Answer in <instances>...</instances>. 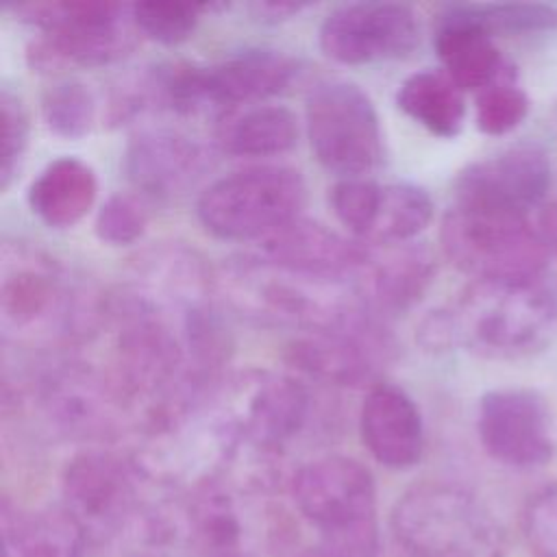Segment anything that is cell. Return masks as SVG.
<instances>
[{"label": "cell", "instance_id": "obj_25", "mask_svg": "<svg viewBox=\"0 0 557 557\" xmlns=\"http://www.w3.org/2000/svg\"><path fill=\"white\" fill-rule=\"evenodd\" d=\"M98 191L96 172L78 157L50 161L28 187L30 211L52 228L78 224L91 209Z\"/></svg>", "mask_w": 557, "mask_h": 557}, {"label": "cell", "instance_id": "obj_35", "mask_svg": "<svg viewBox=\"0 0 557 557\" xmlns=\"http://www.w3.org/2000/svg\"><path fill=\"white\" fill-rule=\"evenodd\" d=\"M0 120H2V148H0V185L7 189L17 176L26 144H28V115L22 98L2 87L0 91Z\"/></svg>", "mask_w": 557, "mask_h": 557}, {"label": "cell", "instance_id": "obj_6", "mask_svg": "<svg viewBox=\"0 0 557 557\" xmlns=\"http://www.w3.org/2000/svg\"><path fill=\"white\" fill-rule=\"evenodd\" d=\"M292 496L326 548L348 557L379 555L376 483L361 461L346 455L315 457L294 472Z\"/></svg>", "mask_w": 557, "mask_h": 557}, {"label": "cell", "instance_id": "obj_7", "mask_svg": "<svg viewBox=\"0 0 557 557\" xmlns=\"http://www.w3.org/2000/svg\"><path fill=\"white\" fill-rule=\"evenodd\" d=\"M154 483L137 459L107 450L74 455L61 476L63 507L81 522L87 537L104 542L141 529L148 537L170 531V524L144 503V487Z\"/></svg>", "mask_w": 557, "mask_h": 557}, {"label": "cell", "instance_id": "obj_27", "mask_svg": "<svg viewBox=\"0 0 557 557\" xmlns=\"http://www.w3.org/2000/svg\"><path fill=\"white\" fill-rule=\"evenodd\" d=\"M396 102L437 137H455L463 126L466 102L461 89L444 70L426 67L409 74L396 91Z\"/></svg>", "mask_w": 557, "mask_h": 557}, {"label": "cell", "instance_id": "obj_11", "mask_svg": "<svg viewBox=\"0 0 557 557\" xmlns=\"http://www.w3.org/2000/svg\"><path fill=\"white\" fill-rule=\"evenodd\" d=\"M202 398L244 446L270 455L302 431L311 411L307 387L272 370H246L215 381Z\"/></svg>", "mask_w": 557, "mask_h": 557}, {"label": "cell", "instance_id": "obj_9", "mask_svg": "<svg viewBox=\"0 0 557 557\" xmlns=\"http://www.w3.org/2000/svg\"><path fill=\"white\" fill-rule=\"evenodd\" d=\"M442 250L474 281H537L550 250L529 215L453 205L442 220Z\"/></svg>", "mask_w": 557, "mask_h": 557}, {"label": "cell", "instance_id": "obj_19", "mask_svg": "<svg viewBox=\"0 0 557 557\" xmlns=\"http://www.w3.org/2000/svg\"><path fill=\"white\" fill-rule=\"evenodd\" d=\"M242 492L244 487L226 476L189 490L181 520L198 557H252L255 533Z\"/></svg>", "mask_w": 557, "mask_h": 557}, {"label": "cell", "instance_id": "obj_28", "mask_svg": "<svg viewBox=\"0 0 557 557\" xmlns=\"http://www.w3.org/2000/svg\"><path fill=\"white\" fill-rule=\"evenodd\" d=\"M433 218V200L429 191L413 183H385L376 215L366 242L372 244H407L422 233Z\"/></svg>", "mask_w": 557, "mask_h": 557}, {"label": "cell", "instance_id": "obj_13", "mask_svg": "<svg viewBox=\"0 0 557 557\" xmlns=\"http://www.w3.org/2000/svg\"><path fill=\"white\" fill-rule=\"evenodd\" d=\"M33 394L48 424L65 437L111 440L135 420L107 370L85 361L54 363Z\"/></svg>", "mask_w": 557, "mask_h": 557}, {"label": "cell", "instance_id": "obj_3", "mask_svg": "<svg viewBox=\"0 0 557 557\" xmlns=\"http://www.w3.org/2000/svg\"><path fill=\"white\" fill-rule=\"evenodd\" d=\"M218 283L246 318L302 333L333 331L372 311L355 283L300 276L272 265L259 255L231 259Z\"/></svg>", "mask_w": 557, "mask_h": 557}, {"label": "cell", "instance_id": "obj_39", "mask_svg": "<svg viewBox=\"0 0 557 557\" xmlns=\"http://www.w3.org/2000/svg\"><path fill=\"white\" fill-rule=\"evenodd\" d=\"M298 557H348V555H342V553H337V550H331V548L322 546V548H313V550L300 553Z\"/></svg>", "mask_w": 557, "mask_h": 557}, {"label": "cell", "instance_id": "obj_29", "mask_svg": "<svg viewBox=\"0 0 557 557\" xmlns=\"http://www.w3.org/2000/svg\"><path fill=\"white\" fill-rule=\"evenodd\" d=\"M450 9L492 37L557 28V9L544 2L450 4Z\"/></svg>", "mask_w": 557, "mask_h": 557}, {"label": "cell", "instance_id": "obj_21", "mask_svg": "<svg viewBox=\"0 0 557 557\" xmlns=\"http://www.w3.org/2000/svg\"><path fill=\"white\" fill-rule=\"evenodd\" d=\"M359 433L370 455L394 470L416 466L424 450L418 405L405 389L389 383L370 387L359 411Z\"/></svg>", "mask_w": 557, "mask_h": 557}, {"label": "cell", "instance_id": "obj_22", "mask_svg": "<svg viewBox=\"0 0 557 557\" xmlns=\"http://www.w3.org/2000/svg\"><path fill=\"white\" fill-rule=\"evenodd\" d=\"M437 263L422 244H398L383 255H370L352 281L363 302L376 313H400L416 305L433 283Z\"/></svg>", "mask_w": 557, "mask_h": 557}, {"label": "cell", "instance_id": "obj_31", "mask_svg": "<svg viewBox=\"0 0 557 557\" xmlns=\"http://www.w3.org/2000/svg\"><path fill=\"white\" fill-rule=\"evenodd\" d=\"M205 9H209V4L150 0L131 4V15L135 28L146 37L161 44H178L194 33Z\"/></svg>", "mask_w": 557, "mask_h": 557}, {"label": "cell", "instance_id": "obj_33", "mask_svg": "<svg viewBox=\"0 0 557 557\" xmlns=\"http://www.w3.org/2000/svg\"><path fill=\"white\" fill-rule=\"evenodd\" d=\"M381 198V183L355 176L342 178L331 189V207L335 218L357 237L366 239Z\"/></svg>", "mask_w": 557, "mask_h": 557}, {"label": "cell", "instance_id": "obj_8", "mask_svg": "<svg viewBox=\"0 0 557 557\" xmlns=\"http://www.w3.org/2000/svg\"><path fill=\"white\" fill-rule=\"evenodd\" d=\"M13 13L41 30L28 46L26 59L37 72L65 65H107L135 46L131 4L104 0L28 2L11 7Z\"/></svg>", "mask_w": 557, "mask_h": 557}, {"label": "cell", "instance_id": "obj_4", "mask_svg": "<svg viewBox=\"0 0 557 557\" xmlns=\"http://www.w3.org/2000/svg\"><path fill=\"white\" fill-rule=\"evenodd\" d=\"M392 531L411 557H505L507 537L494 511L448 481L411 485L392 509Z\"/></svg>", "mask_w": 557, "mask_h": 557}, {"label": "cell", "instance_id": "obj_37", "mask_svg": "<svg viewBox=\"0 0 557 557\" xmlns=\"http://www.w3.org/2000/svg\"><path fill=\"white\" fill-rule=\"evenodd\" d=\"M537 231L546 242L548 250L557 255V200L546 205L537 218Z\"/></svg>", "mask_w": 557, "mask_h": 557}, {"label": "cell", "instance_id": "obj_26", "mask_svg": "<svg viewBox=\"0 0 557 557\" xmlns=\"http://www.w3.org/2000/svg\"><path fill=\"white\" fill-rule=\"evenodd\" d=\"M298 139L296 115L281 104H248L222 115L215 144L235 157H270L289 150Z\"/></svg>", "mask_w": 557, "mask_h": 557}, {"label": "cell", "instance_id": "obj_18", "mask_svg": "<svg viewBox=\"0 0 557 557\" xmlns=\"http://www.w3.org/2000/svg\"><path fill=\"white\" fill-rule=\"evenodd\" d=\"M370 255L359 242L309 218H296L259 239L261 259L287 272L331 283H352Z\"/></svg>", "mask_w": 557, "mask_h": 557}, {"label": "cell", "instance_id": "obj_14", "mask_svg": "<svg viewBox=\"0 0 557 557\" xmlns=\"http://www.w3.org/2000/svg\"><path fill=\"white\" fill-rule=\"evenodd\" d=\"M483 450L516 470L546 466L557 450L553 413L535 389L503 387L485 392L476 409Z\"/></svg>", "mask_w": 557, "mask_h": 557}, {"label": "cell", "instance_id": "obj_30", "mask_svg": "<svg viewBox=\"0 0 557 557\" xmlns=\"http://www.w3.org/2000/svg\"><path fill=\"white\" fill-rule=\"evenodd\" d=\"M46 126L65 139H81L89 133L96 117V98L78 78H61L41 96Z\"/></svg>", "mask_w": 557, "mask_h": 557}, {"label": "cell", "instance_id": "obj_40", "mask_svg": "<svg viewBox=\"0 0 557 557\" xmlns=\"http://www.w3.org/2000/svg\"><path fill=\"white\" fill-rule=\"evenodd\" d=\"M200 403H202V398H200ZM202 405H205V403H202ZM207 411H209V409H207ZM209 413H211V411H209ZM211 416H213V413H211ZM213 420H215V418H213ZM215 422H218V420H215ZM218 424H220V422H218ZM220 426H222V424H220ZM222 429H224V426H222ZM224 431H226V429H224ZM226 433H228V431H226ZM228 435H231V433H228ZM231 437H233V435H231ZM233 440H235V437H233ZM235 442H237V440H235ZM237 444H239V442H237ZM239 448H242V444H239Z\"/></svg>", "mask_w": 557, "mask_h": 557}, {"label": "cell", "instance_id": "obj_16", "mask_svg": "<svg viewBox=\"0 0 557 557\" xmlns=\"http://www.w3.org/2000/svg\"><path fill=\"white\" fill-rule=\"evenodd\" d=\"M418 41V15L400 2L339 4L320 24L324 54L348 65L405 57Z\"/></svg>", "mask_w": 557, "mask_h": 557}, {"label": "cell", "instance_id": "obj_17", "mask_svg": "<svg viewBox=\"0 0 557 557\" xmlns=\"http://www.w3.org/2000/svg\"><path fill=\"white\" fill-rule=\"evenodd\" d=\"M550 187V159L540 144L520 141L466 165L455 178V202L529 215Z\"/></svg>", "mask_w": 557, "mask_h": 557}, {"label": "cell", "instance_id": "obj_23", "mask_svg": "<svg viewBox=\"0 0 557 557\" xmlns=\"http://www.w3.org/2000/svg\"><path fill=\"white\" fill-rule=\"evenodd\" d=\"M2 557H85L89 537L63 507L22 511L2 498Z\"/></svg>", "mask_w": 557, "mask_h": 557}, {"label": "cell", "instance_id": "obj_2", "mask_svg": "<svg viewBox=\"0 0 557 557\" xmlns=\"http://www.w3.org/2000/svg\"><path fill=\"white\" fill-rule=\"evenodd\" d=\"M107 315V296L85 289L67 268L37 246H2L0 324L4 339L41 348L91 333Z\"/></svg>", "mask_w": 557, "mask_h": 557}, {"label": "cell", "instance_id": "obj_32", "mask_svg": "<svg viewBox=\"0 0 557 557\" xmlns=\"http://www.w3.org/2000/svg\"><path fill=\"white\" fill-rule=\"evenodd\" d=\"M529 96L509 78L479 91L476 98V126L485 135H505L513 131L529 113Z\"/></svg>", "mask_w": 557, "mask_h": 557}, {"label": "cell", "instance_id": "obj_20", "mask_svg": "<svg viewBox=\"0 0 557 557\" xmlns=\"http://www.w3.org/2000/svg\"><path fill=\"white\" fill-rule=\"evenodd\" d=\"M205 170L198 141L176 128H144L133 135L124 150L128 181L150 198L183 194Z\"/></svg>", "mask_w": 557, "mask_h": 557}, {"label": "cell", "instance_id": "obj_38", "mask_svg": "<svg viewBox=\"0 0 557 557\" xmlns=\"http://www.w3.org/2000/svg\"><path fill=\"white\" fill-rule=\"evenodd\" d=\"M305 7H307L305 2H257V4H252V9H257L261 15H268V17H287L292 13H298Z\"/></svg>", "mask_w": 557, "mask_h": 557}, {"label": "cell", "instance_id": "obj_5", "mask_svg": "<svg viewBox=\"0 0 557 557\" xmlns=\"http://www.w3.org/2000/svg\"><path fill=\"white\" fill-rule=\"evenodd\" d=\"M298 61L281 50L248 48L211 65L170 63L148 78V98L178 113H231L289 87Z\"/></svg>", "mask_w": 557, "mask_h": 557}, {"label": "cell", "instance_id": "obj_10", "mask_svg": "<svg viewBox=\"0 0 557 557\" xmlns=\"http://www.w3.org/2000/svg\"><path fill=\"white\" fill-rule=\"evenodd\" d=\"M307 185L289 165H255L213 181L196 202L202 226L220 239H263L300 218Z\"/></svg>", "mask_w": 557, "mask_h": 557}, {"label": "cell", "instance_id": "obj_24", "mask_svg": "<svg viewBox=\"0 0 557 557\" xmlns=\"http://www.w3.org/2000/svg\"><path fill=\"white\" fill-rule=\"evenodd\" d=\"M435 50L444 72L461 91H483L496 81L513 76L496 48L494 37L457 15L450 7L437 15Z\"/></svg>", "mask_w": 557, "mask_h": 557}, {"label": "cell", "instance_id": "obj_36", "mask_svg": "<svg viewBox=\"0 0 557 557\" xmlns=\"http://www.w3.org/2000/svg\"><path fill=\"white\" fill-rule=\"evenodd\" d=\"M522 533L533 557H557V483L546 485L529 500Z\"/></svg>", "mask_w": 557, "mask_h": 557}, {"label": "cell", "instance_id": "obj_1", "mask_svg": "<svg viewBox=\"0 0 557 557\" xmlns=\"http://www.w3.org/2000/svg\"><path fill=\"white\" fill-rule=\"evenodd\" d=\"M426 348H463L485 359H522L557 335V292L537 281H472L420 324Z\"/></svg>", "mask_w": 557, "mask_h": 557}, {"label": "cell", "instance_id": "obj_12", "mask_svg": "<svg viewBox=\"0 0 557 557\" xmlns=\"http://www.w3.org/2000/svg\"><path fill=\"white\" fill-rule=\"evenodd\" d=\"M305 113L311 150L329 172L355 178L381 163V122L359 85L342 78L320 81L307 96Z\"/></svg>", "mask_w": 557, "mask_h": 557}, {"label": "cell", "instance_id": "obj_15", "mask_svg": "<svg viewBox=\"0 0 557 557\" xmlns=\"http://www.w3.org/2000/svg\"><path fill=\"white\" fill-rule=\"evenodd\" d=\"M394 339L376 313L318 333H302L287 344V361L302 374L344 387L374 383L394 357Z\"/></svg>", "mask_w": 557, "mask_h": 557}, {"label": "cell", "instance_id": "obj_34", "mask_svg": "<svg viewBox=\"0 0 557 557\" xmlns=\"http://www.w3.org/2000/svg\"><path fill=\"white\" fill-rule=\"evenodd\" d=\"M148 224V211L139 196L113 194L96 213V235L111 246H126L137 242Z\"/></svg>", "mask_w": 557, "mask_h": 557}]
</instances>
